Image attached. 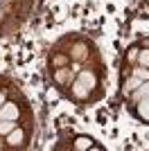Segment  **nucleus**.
I'll return each mask as SVG.
<instances>
[{"instance_id": "1", "label": "nucleus", "mask_w": 149, "mask_h": 151, "mask_svg": "<svg viewBox=\"0 0 149 151\" xmlns=\"http://www.w3.org/2000/svg\"><path fill=\"white\" fill-rule=\"evenodd\" d=\"M95 83H97L95 75L90 70H84V72H79V77L72 81V95L77 99H86L88 95H90V90L95 88Z\"/></svg>"}, {"instance_id": "2", "label": "nucleus", "mask_w": 149, "mask_h": 151, "mask_svg": "<svg viewBox=\"0 0 149 151\" xmlns=\"http://www.w3.org/2000/svg\"><path fill=\"white\" fill-rule=\"evenodd\" d=\"M74 149L77 151H86V149H104V147L102 145H97V142H95L93 138H88V135H77V138H74Z\"/></svg>"}, {"instance_id": "3", "label": "nucleus", "mask_w": 149, "mask_h": 151, "mask_svg": "<svg viewBox=\"0 0 149 151\" xmlns=\"http://www.w3.org/2000/svg\"><path fill=\"white\" fill-rule=\"evenodd\" d=\"M18 115H20V111H18V106L14 104V101H7V104H2L0 106V120H18Z\"/></svg>"}, {"instance_id": "4", "label": "nucleus", "mask_w": 149, "mask_h": 151, "mask_svg": "<svg viewBox=\"0 0 149 151\" xmlns=\"http://www.w3.org/2000/svg\"><path fill=\"white\" fill-rule=\"evenodd\" d=\"M136 113H138V117H140L142 122H149V93L145 95V97H142L140 101H138Z\"/></svg>"}, {"instance_id": "5", "label": "nucleus", "mask_w": 149, "mask_h": 151, "mask_svg": "<svg viewBox=\"0 0 149 151\" xmlns=\"http://www.w3.org/2000/svg\"><path fill=\"white\" fill-rule=\"evenodd\" d=\"M23 140H25V135H23V131H18V129H14V131L7 133V142H9L12 147H20Z\"/></svg>"}, {"instance_id": "6", "label": "nucleus", "mask_w": 149, "mask_h": 151, "mask_svg": "<svg viewBox=\"0 0 149 151\" xmlns=\"http://www.w3.org/2000/svg\"><path fill=\"white\" fill-rule=\"evenodd\" d=\"M147 93H149V81H142L136 90H133V93H131V101H136V104H138V101L142 99Z\"/></svg>"}, {"instance_id": "7", "label": "nucleus", "mask_w": 149, "mask_h": 151, "mask_svg": "<svg viewBox=\"0 0 149 151\" xmlns=\"http://www.w3.org/2000/svg\"><path fill=\"white\" fill-rule=\"evenodd\" d=\"M14 129H16L14 120H0V135H7V133L14 131Z\"/></svg>"}, {"instance_id": "8", "label": "nucleus", "mask_w": 149, "mask_h": 151, "mask_svg": "<svg viewBox=\"0 0 149 151\" xmlns=\"http://www.w3.org/2000/svg\"><path fill=\"white\" fill-rule=\"evenodd\" d=\"M138 65H145V68H149V50L138 52Z\"/></svg>"}, {"instance_id": "9", "label": "nucleus", "mask_w": 149, "mask_h": 151, "mask_svg": "<svg viewBox=\"0 0 149 151\" xmlns=\"http://www.w3.org/2000/svg\"><path fill=\"white\" fill-rule=\"evenodd\" d=\"M2 104H5V95L0 93V106H2Z\"/></svg>"}, {"instance_id": "10", "label": "nucleus", "mask_w": 149, "mask_h": 151, "mask_svg": "<svg viewBox=\"0 0 149 151\" xmlns=\"http://www.w3.org/2000/svg\"><path fill=\"white\" fill-rule=\"evenodd\" d=\"M0 18H2V9H0Z\"/></svg>"}, {"instance_id": "11", "label": "nucleus", "mask_w": 149, "mask_h": 151, "mask_svg": "<svg viewBox=\"0 0 149 151\" xmlns=\"http://www.w3.org/2000/svg\"><path fill=\"white\" fill-rule=\"evenodd\" d=\"M0 149H2V142H0Z\"/></svg>"}]
</instances>
